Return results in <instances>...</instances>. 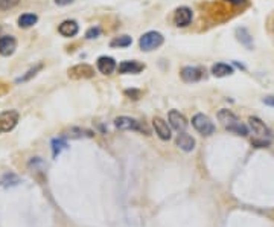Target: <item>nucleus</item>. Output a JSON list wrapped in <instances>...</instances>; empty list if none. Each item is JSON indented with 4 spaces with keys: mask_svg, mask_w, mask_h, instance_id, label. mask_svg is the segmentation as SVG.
Returning a JSON list of instances; mask_svg holds the SVG:
<instances>
[{
    "mask_svg": "<svg viewBox=\"0 0 274 227\" xmlns=\"http://www.w3.org/2000/svg\"><path fill=\"white\" fill-rule=\"evenodd\" d=\"M192 125L203 136H212L215 133V124L209 116L203 115V113H198V115L192 118Z\"/></svg>",
    "mask_w": 274,
    "mask_h": 227,
    "instance_id": "20e7f679",
    "label": "nucleus"
},
{
    "mask_svg": "<svg viewBox=\"0 0 274 227\" xmlns=\"http://www.w3.org/2000/svg\"><path fill=\"white\" fill-rule=\"evenodd\" d=\"M101 35V28H90L88 31H87V34H85V38H88V40H92V38H96V37H99Z\"/></svg>",
    "mask_w": 274,
    "mask_h": 227,
    "instance_id": "b1692460",
    "label": "nucleus"
},
{
    "mask_svg": "<svg viewBox=\"0 0 274 227\" xmlns=\"http://www.w3.org/2000/svg\"><path fill=\"white\" fill-rule=\"evenodd\" d=\"M165 41V37L157 31H150L144 34L139 40V46L144 52H151L157 48H160Z\"/></svg>",
    "mask_w": 274,
    "mask_h": 227,
    "instance_id": "f03ea898",
    "label": "nucleus"
},
{
    "mask_svg": "<svg viewBox=\"0 0 274 227\" xmlns=\"http://www.w3.org/2000/svg\"><path fill=\"white\" fill-rule=\"evenodd\" d=\"M16 48H17V41L14 37H10V35L0 37V55L10 57L14 54Z\"/></svg>",
    "mask_w": 274,
    "mask_h": 227,
    "instance_id": "2eb2a0df",
    "label": "nucleus"
},
{
    "mask_svg": "<svg viewBox=\"0 0 274 227\" xmlns=\"http://www.w3.org/2000/svg\"><path fill=\"white\" fill-rule=\"evenodd\" d=\"M125 95L135 101V99H139V98H141L142 93H141V90H134V88H131V90H125Z\"/></svg>",
    "mask_w": 274,
    "mask_h": 227,
    "instance_id": "393cba45",
    "label": "nucleus"
},
{
    "mask_svg": "<svg viewBox=\"0 0 274 227\" xmlns=\"http://www.w3.org/2000/svg\"><path fill=\"white\" fill-rule=\"evenodd\" d=\"M236 35H238V40H239L244 46H247L248 49H251L253 37L250 35V32H248L245 28H238V29H236Z\"/></svg>",
    "mask_w": 274,
    "mask_h": 227,
    "instance_id": "6ab92c4d",
    "label": "nucleus"
},
{
    "mask_svg": "<svg viewBox=\"0 0 274 227\" xmlns=\"http://www.w3.org/2000/svg\"><path fill=\"white\" fill-rule=\"evenodd\" d=\"M263 102L269 107H274V96H268V98H263Z\"/></svg>",
    "mask_w": 274,
    "mask_h": 227,
    "instance_id": "cd10ccee",
    "label": "nucleus"
},
{
    "mask_svg": "<svg viewBox=\"0 0 274 227\" xmlns=\"http://www.w3.org/2000/svg\"><path fill=\"white\" fill-rule=\"evenodd\" d=\"M17 122H19V113L16 110L4 111L2 115H0V134L10 133L11 130H14Z\"/></svg>",
    "mask_w": 274,
    "mask_h": 227,
    "instance_id": "39448f33",
    "label": "nucleus"
},
{
    "mask_svg": "<svg viewBox=\"0 0 274 227\" xmlns=\"http://www.w3.org/2000/svg\"><path fill=\"white\" fill-rule=\"evenodd\" d=\"M192 17H194V14H192V10H191V8H188V7H180V8L175 11V14H174V23H175L178 28H185V26H188V25L192 22Z\"/></svg>",
    "mask_w": 274,
    "mask_h": 227,
    "instance_id": "9d476101",
    "label": "nucleus"
},
{
    "mask_svg": "<svg viewBox=\"0 0 274 227\" xmlns=\"http://www.w3.org/2000/svg\"><path fill=\"white\" fill-rule=\"evenodd\" d=\"M117 69H119V73H122V75H129V73L137 75L142 70H145V64L135 61V60H131V61H122Z\"/></svg>",
    "mask_w": 274,
    "mask_h": 227,
    "instance_id": "9b49d317",
    "label": "nucleus"
},
{
    "mask_svg": "<svg viewBox=\"0 0 274 227\" xmlns=\"http://www.w3.org/2000/svg\"><path fill=\"white\" fill-rule=\"evenodd\" d=\"M206 70L203 67H195V66H186L181 69V79L185 82H197L204 78Z\"/></svg>",
    "mask_w": 274,
    "mask_h": 227,
    "instance_id": "6e6552de",
    "label": "nucleus"
},
{
    "mask_svg": "<svg viewBox=\"0 0 274 227\" xmlns=\"http://www.w3.org/2000/svg\"><path fill=\"white\" fill-rule=\"evenodd\" d=\"M96 66H98V70H99L102 75H111V73L116 70V67H117L116 60L111 58V57H107V55L99 57L98 61H96Z\"/></svg>",
    "mask_w": 274,
    "mask_h": 227,
    "instance_id": "f8f14e48",
    "label": "nucleus"
},
{
    "mask_svg": "<svg viewBox=\"0 0 274 227\" xmlns=\"http://www.w3.org/2000/svg\"><path fill=\"white\" fill-rule=\"evenodd\" d=\"M19 4V0H0V10H11Z\"/></svg>",
    "mask_w": 274,
    "mask_h": 227,
    "instance_id": "5701e85b",
    "label": "nucleus"
},
{
    "mask_svg": "<svg viewBox=\"0 0 274 227\" xmlns=\"http://www.w3.org/2000/svg\"><path fill=\"white\" fill-rule=\"evenodd\" d=\"M233 73V67L230 64H225V63H216L212 66V75L216 76V78H224V76H229Z\"/></svg>",
    "mask_w": 274,
    "mask_h": 227,
    "instance_id": "a211bd4d",
    "label": "nucleus"
},
{
    "mask_svg": "<svg viewBox=\"0 0 274 227\" xmlns=\"http://www.w3.org/2000/svg\"><path fill=\"white\" fill-rule=\"evenodd\" d=\"M169 124H171V127L175 130V131H178V133H183V131H186V128H188V119L181 115L180 111H177V110H171L169 111Z\"/></svg>",
    "mask_w": 274,
    "mask_h": 227,
    "instance_id": "1a4fd4ad",
    "label": "nucleus"
},
{
    "mask_svg": "<svg viewBox=\"0 0 274 227\" xmlns=\"http://www.w3.org/2000/svg\"><path fill=\"white\" fill-rule=\"evenodd\" d=\"M95 133L92 130H85V128H79V127H72L70 130L63 133L64 139H85V138H93Z\"/></svg>",
    "mask_w": 274,
    "mask_h": 227,
    "instance_id": "dca6fc26",
    "label": "nucleus"
},
{
    "mask_svg": "<svg viewBox=\"0 0 274 227\" xmlns=\"http://www.w3.org/2000/svg\"><path fill=\"white\" fill-rule=\"evenodd\" d=\"M175 144H177V147H178L180 150H183V151H186V153H191V151H194V148H195V139H194L191 134H188L186 131L178 133V136H177V139H175Z\"/></svg>",
    "mask_w": 274,
    "mask_h": 227,
    "instance_id": "4468645a",
    "label": "nucleus"
},
{
    "mask_svg": "<svg viewBox=\"0 0 274 227\" xmlns=\"http://www.w3.org/2000/svg\"><path fill=\"white\" fill-rule=\"evenodd\" d=\"M114 127L119 128V130H132V131H141V133H145L147 136H150V130L137 119L134 118H129V116H119L114 119Z\"/></svg>",
    "mask_w": 274,
    "mask_h": 227,
    "instance_id": "7ed1b4c3",
    "label": "nucleus"
},
{
    "mask_svg": "<svg viewBox=\"0 0 274 227\" xmlns=\"http://www.w3.org/2000/svg\"><path fill=\"white\" fill-rule=\"evenodd\" d=\"M95 76V69L90 64H76L69 69V78L72 79H88Z\"/></svg>",
    "mask_w": 274,
    "mask_h": 227,
    "instance_id": "423d86ee",
    "label": "nucleus"
},
{
    "mask_svg": "<svg viewBox=\"0 0 274 227\" xmlns=\"http://www.w3.org/2000/svg\"><path fill=\"white\" fill-rule=\"evenodd\" d=\"M229 4H232V5H244L247 0H227Z\"/></svg>",
    "mask_w": 274,
    "mask_h": 227,
    "instance_id": "c85d7f7f",
    "label": "nucleus"
},
{
    "mask_svg": "<svg viewBox=\"0 0 274 227\" xmlns=\"http://www.w3.org/2000/svg\"><path fill=\"white\" fill-rule=\"evenodd\" d=\"M38 17L35 14H23L19 17V26L20 28H31L37 23Z\"/></svg>",
    "mask_w": 274,
    "mask_h": 227,
    "instance_id": "aec40b11",
    "label": "nucleus"
},
{
    "mask_svg": "<svg viewBox=\"0 0 274 227\" xmlns=\"http://www.w3.org/2000/svg\"><path fill=\"white\" fill-rule=\"evenodd\" d=\"M131 43H132V38H131V37H128V35H120V37H114V38L110 41V46H111V48H128Z\"/></svg>",
    "mask_w": 274,
    "mask_h": 227,
    "instance_id": "412c9836",
    "label": "nucleus"
},
{
    "mask_svg": "<svg viewBox=\"0 0 274 227\" xmlns=\"http://www.w3.org/2000/svg\"><path fill=\"white\" fill-rule=\"evenodd\" d=\"M67 145H66V142L63 141V139H55V141H52V150H54V156H57V154H60L61 153V150H64Z\"/></svg>",
    "mask_w": 274,
    "mask_h": 227,
    "instance_id": "4be33fe9",
    "label": "nucleus"
},
{
    "mask_svg": "<svg viewBox=\"0 0 274 227\" xmlns=\"http://www.w3.org/2000/svg\"><path fill=\"white\" fill-rule=\"evenodd\" d=\"M153 127H154L157 136H159L162 141H169V139H171V128H169V125H168V122H166L165 119L156 116V118L153 119Z\"/></svg>",
    "mask_w": 274,
    "mask_h": 227,
    "instance_id": "ddd939ff",
    "label": "nucleus"
},
{
    "mask_svg": "<svg viewBox=\"0 0 274 227\" xmlns=\"http://www.w3.org/2000/svg\"><path fill=\"white\" fill-rule=\"evenodd\" d=\"M78 31H79V26H78V23L75 20H66L58 26V32L63 37H67V38L75 37L78 34Z\"/></svg>",
    "mask_w": 274,
    "mask_h": 227,
    "instance_id": "f3484780",
    "label": "nucleus"
},
{
    "mask_svg": "<svg viewBox=\"0 0 274 227\" xmlns=\"http://www.w3.org/2000/svg\"><path fill=\"white\" fill-rule=\"evenodd\" d=\"M218 121L221 122V125L225 128V130H229V131H232V133H235V134H238V136H248V128H247V125L245 124H242L239 119H238V116L235 115L233 111H230V110H227V108H222V110H219L218 111Z\"/></svg>",
    "mask_w": 274,
    "mask_h": 227,
    "instance_id": "f257e3e1",
    "label": "nucleus"
},
{
    "mask_svg": "<svg viewBox=\"0 0 274 227\" xmlns=\"http://www.w3.org/2000/svg\"><path fill=\"white\" fill-rule=\"evenodd\" d=\"M73 2H75V0H55V4L60 5V7H66V5H70Z\"/></svg>",
    "mask_w": 274,
    "mask_h": 227,
    "instance_id": "bb28decb",
    "label": "nucleus"
},
{
    "mask_svg": "<svg viewBox=\"0 0 274 227\" xmlns=\"http://www.w3.org/2000/svg\"><path fill=\"white\" fill-rule=\"evenodd\" d=\"M40 67H41V66H38L37 69H32V70H29V72H28V75H26V76H23V78H20L19 81H26V79H29V78H31L32 75H35V72H37V70H38Z\"/></svg>",
    "mask_w": 274,
    "mask_h": 227,
    "instance_id": "a878e982",
    "label": "nucleus"
},
{
    "mask_svg": "<svg viewBox=\"0 0 274 227\" xmlns=\"http://www.w3.org/2000/svg\"><path fill=\"white\" fill-rule=\"evenodd\" d=\"M250 122V128L253 130V133L256 134V139H263V141H269V136H271V131L269 128L265 125V122H262L259 118L256 116H251L248 119Z\"/></svg>",
    "mask_w": 274,
    "mask_h": 227,
    "instance_id": "0eeeda50",
    "label": "nucleus"
}]
</instances>
